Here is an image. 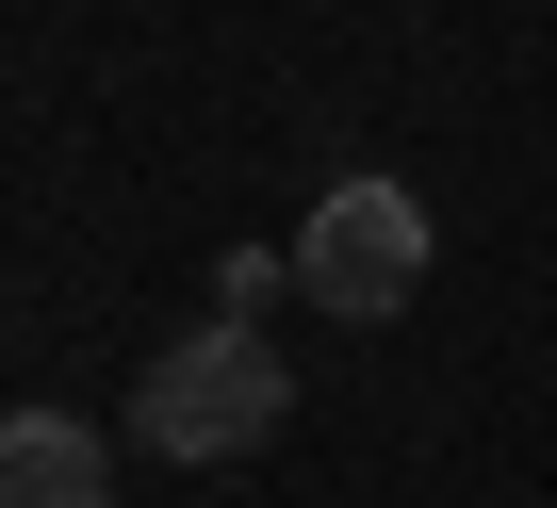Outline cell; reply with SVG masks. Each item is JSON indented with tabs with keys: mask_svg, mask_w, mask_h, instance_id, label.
<instances>
[{
	"mask_svg": "<svg viewBox=\"0 0 557 508\" xmlns=\"http://www.w3.org/2000/svg\"><path fill=\"white\" fill-rule=\"evenodd\" d=\"M278 410H296V361H278L246 312L181 329V345L132 377V443H148V459H181V475H213V459H262V443H278Z\"/></svg>",
	"mask_w": 557,
	"mask_h": 508,
	"instance_id": "obj_1",
	"label": "cell"
},
{
	"mask_svg": "<svg viewBox=\"0 0 557 508\" xmlns=\"http://www.w3.org/2000/svg\"><path fill=\"white\" fill-rule=\"evenodd\" d=\"M296 296H312L329 329L410 312V296H426V197H410V181H329L312 230H296Z\"/></svg>",
	"mask_w": 557,
	"mask_h": 508,
	"instance_id": "obj_2",
	"label": "cell"
},
{
	"mask_svg": "<svg viewBox=\"0 0 557 508\" xmlns=\"http://www.w3.org/2000/svg\"><path fill=\"white\" fill-rule=\"evenodd\" d=\"M0 508H115V459L83 410H0Z\"/></svg>",
	"mask_w": 557,
	"mask_h": 508,
	"instance_id": "obj_3",
	"label": "cell"
},
{
	"mask_svg": "<svg viewBox=\"0 0 557 508\" xmlns=\"http://www.w3.org/2000/svg\"><path fill=\"white\" fill-rule=\"evenodd\" d=\"M278 280H296V246H230V263H213V312H246V329H262V296H278Z\"/></svg>",
	"mask_w": 557,
	"mask_h": 508,
	"instance_id": "obj_4",
	"label": "cell"
}]
</instances>
